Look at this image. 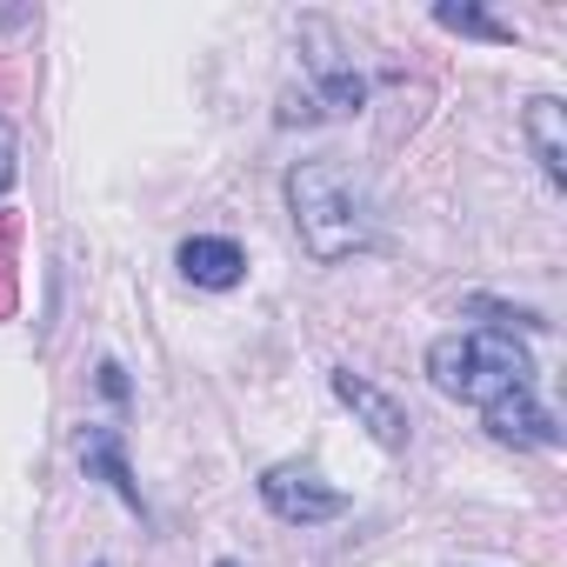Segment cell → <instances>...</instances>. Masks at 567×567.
Returning <instances> with one entry per match:
<instances>
[{"label": "cell", "instance_id": "cell-9", "mask_svg": "<svg viewBox=\"0 0 567 567\" xmlns=\"http://www.w3.org/2000/svg\"><path fill=\"white\" fill-rule=\"evenodd\" d=\"M434 21H441L447 34H474V41H514V28H507V21H494V14H481V8H434Z\"/></svg>", "mask_w": 567, "mask_h": 567}, {"label": "cell", "instance_id": "cell-11", "mask_svg": "<svg viewBox=\"0 0 567 567\" xmlns=\"http://www.w3.org/2000/svg\"><path fill=\"white\" fill-rule=\"evenodd\" d=\"M101 394H107V401H127V374H121V361H101Z\"/></svg>", "mask_w": 567, "mask_h": 567}, {"label": "cell", "instance_id": "cell-5", "mask_svg": "<svg viewBox=\"0 0 567 567\" xmlns=\"http://www.w3.org/2000/svg\"><path fill=\"white\" fill-rule=\"evenodd\" d=\"M487 434L501 441V447H560V427H554V414H547V401H540V388H527V394H507V401H494L487 414Z\"/></svg>", "mask_w": 567, "mask_h": 567}, {"label": "cell", "instance_id": "cell-7", "mask_svg": "<svg viewBox=\"0 0 567 567\" xmlns=\"http://www.w3.org/2000/svg\"><path fill=\"white\" fill-rule=\"evenodd\" d=\"M520 127H527V147H534L540 174H547L554 187H567V107H560L554 94H534L527 114H520Z\"/></svg>", "mask_w": 567, "mask_h": 567}, {"label": "cell", "instance_id": "cell-4", "mask_svg": "<svg viewBox=\"0 0 567 567\" xmlns=\"http://www.w3.org/2000/svg\"><path fill=\"white\" fill-rule=\"evenodd\" d=\"M334 394H341V408H348L381 447H408V408H401L388 388H374V381L354 374V368H334Z\"/></svg>", "mask_w": 567, "mask_h": 567}, {"label": "cell", "instance_id": "cell-8", "mask_svg": "<svg viewBox=\"0 0 567 567\" xmlns=\"http://www.w3.org/2000/svg\"><path fill=\"white\" fill-rule=\"evenodd\" d=\"M81 467L94 474V481H107L134 514H147V501H141V481H134V467H127V447H121V434L114 427H81Z\"/></svg>", "mask_w": 567, "mask_h": 567}, {"label": "cell", "instance_id": "cell-3", "mask_svg": "<svg viewBox=\"0 0 567 567\" xmlns=\"http://www.w3.org/2000/svg\"><path fill=\"white\" fill-rule=\"evenodd\" d=\"M260 501H267L274 520H288V527H321V520L348 514V494L334 481H321V467H308V461H274L260 474Z\"/></svg>", "mask_w": 567, "mask_h": 567}, {"label": "cell", "instance_id": "cell-1", "mask_svg": "<svg viewBox=\"0 0 567 567\" xmlns=\"http://www.w3.org/2000/svg\"><path fill=\"white\" fill-rule=\"evenodd\" d=\"M288 207H295V234L301 247L334 267L361 247H374V214H368V194L348 181L341 161H301L288 174Z\"/></svg>", "mask_w": 567, "mask_h": 567}, {"label": "cell", "instance_id": "cell-10", "mask_svg": "<svg viewBox=\"0 0 567 567\" xmlns=\"http://www.w3.org/2000/svg\"><path fill=\"white\" fill-rule=\"evenodd\" d=\"M14 161H21V141H14V127L0 121V194L14 187Z\"/></svg>", "mask_w": 567, "mask_h": 567}, {"label": "cell", "instance_id": "cell-2", "mask_svg": "<svg viewBox=\"0 0 567 567\" xmlns=\"http://www.w3.org/2000/svg\"><path fill=\"white\" fill-rule=\"evenodd\" d=\"M427 381L447 401H467V408L487 414L494 401L534 388V354L501 328H461V334H441L427 348Z\"/></svg>", "mask_w": 567, "mask_h": 567}, {"label": "cell", "instance_id": "cell-6", "mask_svg": "<svg viewBox=\"0 0 567 567\" xmlns=\"http://www.w3.org/2000/svg\"><path fill=\"white\" fill-rule=\"evenodd\" d=\"M174 267H181V280H194V288H207V295H227V288H240L247 254H240L234 240H220V234H194V240H181Z\"/></svg>", "mask_w": 567, "mask_h": 567}, {"label": "cell", "instance_id": "cell-13", "mask_svg": "<svg viewBox=\"0 0 567 567\" xmlns=\"http://www.w3.org/2000/svg\"><path fill=\"white\" fill-rule=\"evenodd\" d=\"M94 567H107V560H94Z\"/></svg>", "mask_w": 567, "mask_h": 567}, {"label": "cell", "instance_id": "cell-12", "mask_svg": "<svg viewBox=\"0 0 567 567\" xmlns=\"http://www.w3.org/2000/svg\"><path fill=\"white\" fill-rule=\"evenodd\" d=\"M214 567H240V560H214Z\"/></svg>", "mask_w": 567, "mask_h": 567}]
</instances>
